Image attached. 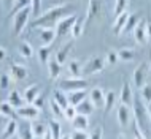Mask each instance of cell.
Masks as SVG:
<instances>
[{
    "label": "cell",
    "mask_w": 151,
    "mask_h": 139,
    "mask_svg": "<svg viewBox=\"0 0 151 139\" xmlns=\"http://www.w3.org/2000/svg\"><path fill=\"white\" fill-rule=\"evenodd\" d=\"M30 14H32V6L29 5V6L22 8V10L14 16V19H13V32H14V35H19L24 30V27H26L27 22H29Z\"/></svg>",
    "instance_id": "obj_4"
},
{
    "label": "cell",
    "mask_w": 151,
    "mask_h": 139,
    "mask_svg": "<svg viewBox=\"0 0 151 139\" xmlns=\"http://www.w3.org/2000/svg\"><path fill=\"white\" fill-rule=\"evenodd\" d=\"M68 103H70V106H80L83 101H86V96H88V92L86 90H78V92H72L68 93Z\"/></svg>",
    "instance_id": "obj_19"
},
{
    "label": "cell",
    "mask_w": 151,
    "mask_h": 139,
    "mask_svg": "<svg viewBox=\"0 0 151 139\" xmlns=\"http://www.w3.org/2000/svg\"><path fill=\"white\" fill-rule=\"evenodd\" d=\"M118 57H119V60H122V62H132V60L137 59V52L134 49L122 48L118 51Z\"/></svg>",
    "instance_id": "obj_27"
},
{
    "label": "cell",
    "mask_w": 151,
    "mask_h": 139,
    "mask_svg": "<svg viewBox=\"0 0 151 139\" xmlns=\"http://www.w3.org/2000/svg\"><path fill=\"white\" fill-rule=\"evenodd\" d=\"M18 52H19V55H21V57H24V59H30V57L34 55V49H32V46L29 43H26V41L19 43Z\"/></svg>",
    "instance_id": "obj_31"
},
{
    "label": "cell",
    "mask_w": 151,
    "mask_h": 139,
    "mask_svg": "<svg viewBox=\"0 0 151 139\" xmlns=\"http://www.w3.org/2000/svg\"><path fill=\"white\" fill-rule=\"evenodd\" d=\"M105 59H107V63L110 65H116L118 62H119V57H118V52L115 51H110L107 55H105Z\"/></svg>",
    "instance_id": "obj_42"
},
{
    "label": "cell",
    "mask_w": 151,
    "mask_h": 139,
    "mask_svg": "<svg viewBox=\"0 0 151 139\" xmlns=\"http://www.w3.org/2000/svg\"><path fill=\"white\" fill-rule=\"evenodd\" d=\"M83 70H84V68L81 67V62H80V60H70V62H68V71H70L72 77H75V79H80Z\"/></svg>",
    "instance_id": "obj_30"
},
{
    "label": "cell",
    "mask_w": 151,
    "mask_h": 139,
    "mask_svg": "<svg viewBox=\"0 0 151 139\" xmlns=\"http://www.w3.org/2000/svg\"><path fill=\"white\" fill-rule=\"evenodd\" d=\"M116 103V93L113 90H108L105 93V114H108L113 109V106Z\"/></svg>",
    "instance_id": "obj_32"
},
{
    "label": "cell",
    "mask_w": 151,
    "mask_h": 139,
    "mask_svg": "<svg viewBox=\"0 0 151 139\" xmlns=\"http://www.w3.org/2000/svg\"><path fill=\"white\" fill-rule=\"evenodd\" d=\"M148 73H150V63L148 62H142L135 68L132 79H134V84H135V87L138 89V90H142V89L146 85V77H148Z\"/></svg>",
    "instance_id": "obj_6"
},
{
    "label": "cell",
    "mask_w": 151,
    "mask_h": 139,
    "mask_svg": "<svg viewBox=\"0 0 151 139\" xmlns=\"http://www.w3.org/2000/svg\"><path fill=\"white\" fill-rule=\"evenodd\" d=\"M72 139H89L91 138V134H88L86 131H75L70 134Z\"/></svg>",
    "instance_id": "obj_44"
},
{
    "label": "cell",
    "mask_w": 151,
    "mask_h": 139,
    "mask_svg": "<svg viewBox=\"0 0 151 139\" xmlns=\"http://www.w3.org/2000/svg\"><path fill=\"white\" fill-rule=\"evenodd\" d=\"M146 109H148V116H150V120H151V103L146 104Z\"/></svg>",
    "instance_id": "obj_50"
},
{
    "label": "cell",
    "mask_w": 151,
    "mask_h": 139,
    "mask_svg": "<svg viewBox=\"0 0 151 139\" xmlns=\"http://www.w3.org/2000/svg\"><path fill=\"white\" fill-rule=\"evenodd\" d=\"M0 112H2L3 117H8L10 120H14L16 116H18L16 109L10 103H8V101H3V103H2V106H0Z\"/></svg>",
    "instance_id": "obj_29"
},
{
    "label": "cell",
    "mask_w": 151,
    "mask_h": 139,
    "mask_svg": "<svg viewBox=\"0 0 151 139\" xmlns=\"http://www.w3.org/2000/svg\"><path fill=\"white\" fill-rule=\"evenodd\" d=\"M18 134H19V139H35L34 130H32V123H29V122H26V123L22 122L19 125Z\"/></svg>",
    "instance_id": "obj_23"
},
{
    "label": "cell",
    "mask_w": 151,
    "mask_h": 139,
    "mask_svg": "<svg viewBox=\"0 0 151 139\" xmlns=\"http://www.w3.org/2000/svg\"><path fill=\"white\" fill-rule=\"evenodd\" d=\"M83 28H84V19L83 18H78L75 22V26L72 28V36L73 38H80L83 35Z\"/></svg>",
    "instance_id": "obj_34"
},
{
    "label": "cell",
    "mask_w": 151,
    "mask_h": 139,
    "mask_svg": "<svg viewBox=\"0 0 151 139\" xmlns=\"http://www.w3.org/2000/svg\"><path fill=\"white\" fill-rule=\"evenodd\" d=\"M72 126L75 128V131H86L88 126H89V118L86 116H76L72 120Z\"/></svg>",
    "instance_id": "obj_22"
},
{
    "label": "cell",
    "mask_w": 151,
    "mask_h": 139,
    "mask_svg": "<svg viewBox=\"0 0 151 139\" xmlns=\"http://www.w3.org/2000/svg\"><path fill=\"white\" fill-rule=\"evenodd\" d=\"M150 68H151V57H150Z\"/></svg>",
    "instance_id": "obj_53"
},
{
    "label": "cell",
    "mask_w": 151,
    "mask_h": 139,
    "mask_svg": "<svg viewBox=\"0 0 151 139\" xmlns=\"http://www.w3.org/2000/svg\"><path fill=\"white\" fill-rule=\"evenodd\" d=\"M10 71H11L10 74L14 81H24L27 77V74H29L27 68L22 67V65H19V63H11L10 65Z\"/></svg>",
    "instance_id": "obj_12"
},
{
    "label": "cell",
    "mask_w": 151,
    "mask_h": 139,
    "mask_svg": "<svg viewBox=\"0 0 151 139\" xmlns=\"http://www.w3.org/2000/svg\"><path fill=\"white\" fill-rule=\"evenodd\" d=\"M146 32H148V38H151V22H148V27H146Z\"/></svg>",
    "instance_id": "obj_49"
},
{
    "label": "cell",
    "mask_w": 151,
    "mask_h": 139,
    "mask_svg": "<svg viewBox=\"0 0 151 139\" xmlns=\"http://www.w3.org/2000/svg\"><path fill=\"white\" fill-rule=\"evenodd\" d=\"M129 18H130V13H129V11H126V13H122L121 16H118V18L115 19L113 30H115L116 35H121L122 33V30H124V27H126V24H127Z\"/></svg>",
    "instance_id": "obj_17"
},
{
    "label": "cell",
    "mask_w": 151,
    "mask_h": 139,
    "mask_svg": "<svg viewBox=\"0 0 151 139\" xmlns=\"http://www.w3.org/2000/svg\"><path fill=\"white\" fill-rule=\"evenodd\" d=\"M60 139H72V136H70V134H62V138H60Z\"/></svg>",
    "instance_id": "obj_52"
},
{
    "label": "cell",
    "mask_w": 151,
    "mask_h": 139,
    "mask_svg": "<svg viewBox=\"0 0 151 139\" xmlns=\"http://www.w3.org/2000/svg\"><path fill=\"white\" fill-rule=\"evenodd\" d=\"M30 6H32V14L35 16V19H38L42 16V2L40 0H32Z\"/></svg>",
    "instance_id": "obj_39"
},
{
    "label": "cell",
    "mask_w": 151,
    "mask_h": 139,
    "mask_svg": "<svg viewBox=\"0 0 151 139\" xmlns=\"http://www.w3.org/2000/svg\"><path fill=\"white\" fill-rule=\"evenodd\" d=\"M76 116H78V112H76V108H75V106H68L67 109H64V117L67 118V120L72 122Z\"/></svg>",
    "instance_id": "obj_40"
},
{
    "label": "cell",
    "mask_w": 151,
    "mask_h": 139,
    "mask_svg": "<svg viewBox=\"0 0 151 139\" xmlns=\"http://www.w3.org/2000/svg\"><path fill=\"white\" fill-rule=\"evenodd\" d=\"M127 6H129V2L127 0H118V2H115V16L118 18V16H121L122 13H126L127 11Z\"/></svg>",
    "instance_id": "obj_36"
},
{
    "label": "cell",
    "mask_w": 151,
    "mask_h": 139,
    "mask_svg": "<svg viewBox=\"0 0 151 139\" xmlns=\"http://www.w3.org/2000/svg\"><path fill=\"white\" fill-rule=\"evenodd\" d=\"M72 44H73L72 41L65 43L64 46L60 48L58 52H56V57H54V59L58 60V62H59L60 65H64V63H65V60H67V55H68V52L72 51Z\"/></svg>",
    "instance_id": "obj_25"
},
{
    "label": "cell",
    "mask_w": 151,
    "mask_h": 139,
    "mask_svg": "<svg viewBox=\"0 0 151 139\" xmlns=\"http://www.w3.org/2000/svg\"><path fill=\"white\" fill-rule=\"evenodd\" d=\"M100 13H102V5H100V2L89 0V2H88V19L100 18Z\"/></svg>",
    "instance_id": "obj_20"
},
{
    "label": "cell",
    "mask_w": 151,
    "mask_h": 139,
    "mask_svg": "<svg viewBox=\"0 0 151 139\" xmlns=\"http://www.w3.org/2000/svg\"><path fill=\"white\" fill-rule=\"evenodd\" d=\"M38 38L43 46H51L52 41L58 38V33L54 28H38Z\"/></svg>",
    "instance_id": "obj_11"
},
{
    "label": "cell",
    "mask_w": 151,
    "mask_h": 139,
    "mask_svg": "<svg viewBox=\"0 0 151 139\" xmlns=\"http://www.w3.org/2000/svg\"><path fill=\"white\" fill-rule=\"evenodd\" d=\"M146 27H148V22H146L145 19H140L137 24V27H135V30H134V38H135V41L138 44H146V41H148Z\"/></svg>",
    "instance_id": "obj_8"
},
{
    "label": "cell",
    "mask_w": 151,
    "mask_h": 139,
    "mask_svg": "<svg viewBox=\"0 0 151 139\" xmlns=\"http://www.w3.org/2000/svg\"><path fill=\"white\" fill-rule=\"evenodd\" d=\"M105 65H107V59H105L104 55H92L91 59L86 62V65H84V70L83 73H86V74H96V73H100L104 71Z\"/></svg>",
    "instance_id": "obj_5"
},
{
    "label": "cell",
    "mask_w": 151,
    "mask_h": 139,
    "mask_svg": "<svg viewBox=\"0 0 151 139\" xmlns=\"http://www.w3.org/2000/svg\"><path fill=\"white\" fill-rule=\"evenodd\" d=\"M40 95V85L38 84H34V85H30V87H27L26 90H24V100H26V103L27 104H34V101L38 98Z\"/></svg>",
    "instance_id": "obj_15"
},
{
    "label": "cell",
    "mask_w": 151,
    "mask_h": 139,
    "mask_svg": "<svg viewBox=\"0 0 151 139\" xmlns=\"http://www.w3.org/2000/svg\"><path fill=\"white\" fill-rule=\"evenodd\" d=\"M43 104H45V95H43V93H40L38 98L34 101V106H35V108H38V109H42Z\"/></svg>",
    "instance_id": "obj_46"
},
{
    "label": "cell",
    "mask_w": 151,
    "mask_h": 139,
    "mask_svg": "<svg viewBox=\"0 0 151 139\" xmlns=\"http://www.w3.org/2000/svg\"><path fill=\"white\" fill-rule=\"evenodd\" d=\"M138 14H130V18H129V21L127 24H126V27H124V33H129V32H134L135 30V27H137V24H138Z\"/></svg>",
    "instance_id": "obj_35"
},
{
    "label": "cell",
    "mask_w": 151,
    "mask_h": 139,
    "mask_svg": "<svg viewBox=\"0 0 151 139\" xmlns=\"http://www.w3.org/2000/svg\"><path fill=\"white\" fill-rule=\"evenodd\" d=\"M76 16L75 14H68L67 18H64L62 21H60L58 26H56V33H58V36H67L68 33H72V28L73 26H75V22H76Z\"/></svg>",
    "instance_id": "obj_7"
},
{
    "label": "cell",
    "mask_w": 151,
    "mask_h": 139,
    "mask_svg": "<svg viewBox=\"0 0 151 139\" xmlns=\"http://www.w3.org/2000/svg\"><path fill=\"white\" fill-rule=\"evenodd\" d=\"M11 79H13V77H11V74L3 73V74H2V85H0V87H2L3 90H5V89H8V87H10V84H11Z\"/></svg>",
    "instance_id": "obj_43"
},
{
    "label": "cell",
    "mask_w": 151,
    "mask_h": 139,
    "mask_svg": "<svg viewBox=\"0 0 151 139\" xmlns=\"http://www.w3.org/2000/svg\"><path fill=\"white\" fill-rule=\"evenodd\" d=\"M94 109H96V106L91 103V100H86L80 106H76V112H78L80 116H86V117L91 116V114L94 112Z\"/></svg>",
    "instance_id": "obj_28"
},
{
    "label": "cell",
    "mask_w": 151,
    "mask_h": 139,
    "mask_svg": "<svg viewBox=\"0 0 151 139\" xmlns=\"http://www.w3.org/2000/svg\"><path fill=\"white\" fill-rule=\"evenodd\" d=\"M68 6H70L68 3H64V5L50 8L46 13H43L38 19H35L30 24V28H52L54 26H58L64 18H67L65 13H67Z\"/></svg>",
    "instance_id": "obj_1"
},
{
    "label": "cell",
    "mask_w": 151,
    "mask_h": 139,
    "mask_svg": "<svg viewBox=\"0 0 151 139\" xmlns=\"http://www.w3.org/2000/svg\"><path fill=\"white\" fill-rule=\"evenodd\" d=\"M50 106H51V111H52V114H54L56 117H62V116H64V109L60 108V106L56 103L54 100L50 101Z\"/></svg>",
    "instance_id": "obj_41"
},
{
    "label": "cell",
    "mask_w": 151,
    "mask_h": 139,
    "mask_svg": "<svg viewBox=\"0 0 151 139\" xmlns=\"http://www.w3.org/2000/svg\"><path fill=\"white\" fill-rule=\"evenodd\" d=\"M43 139H54V138H52V134H51L50 131H48V133H46V136H45Z\"/></svg>",
    "instance_id": "obj_51"
},
{
    "label": "cell",
    "mask_w": 151,
    "mask_h": 139,
    "mask_svg": "<svg viewBox=\"0 0 151 139\" xmlns=\"http://www.w3.org/2000/svg\"><path fill=\"white\" fill-rule=\"evenodd\" d=\"M60 73H62V65H60L56 59H51L50 62H48V76H50V79L56 81L60 76Z\"/></svg>",
    "instance_id": "obj_16"
},
{
    "label": "cell",
    "mask_w": 151,
    "mask_h": 139,
    "mask_svg": "<svg viewBox=\"0 0 151 139\" xmlns=\"http://www.w3.org/2000/svg\"><path fill=\"white\" fill-rule=\"evenodd\" d=\"M18 130H19V125H18V122L16 120H10L6 123V126L3 128V131H2V139H10V138H13L16 133H18Z\"/></svg>",
    "instance_id": "obj_24"
},
{
    "label": "cell",
    "mask_w": 151,
    "mask_h": 139,
    "mask_svg": "<svg viewBox=\"0 0 151 139\" xmlns=\"http://www.w3.org/2000/svg\"><path fill=\"white\" fill-rule=\"evenodd\" d=\"M32 130H34V134H35V139H43L46 136V133L50 131V126L45 122H34L32 123Z\"/></svg>",
    "instance_id": "obj_21"
},
{
    "label": "cell",
    "mask_w": 151,
    "mask_h": 139,
    "mask_svg": "<svg viewBox=\"0 0 151 139\" xmlns=\"http://www.w3.org/2000/svg\"><path fill=\"white\" fill-rule=\"evenodd\" d=\"M51 51H52V46H42L38 49V60L42 63H46L50 62V57H51Z\"/></svg>",
    "instance_id": "obj_33"
},
{
    "label": "cell",
    "mask_w": 151,
    "mask_h": 139,
    "mask_svg": "<svg viewBox=\"0 0 151 139\" xmlns=\"http://www.w3.org/2000/svg\"><path fill=\"white\" fill-rule=\"evenodd\" d=\"M52 100H54L56 103H58L62 109H67L68 106H70V103H68V96L65 95L64 92H60L59 89H58V90L52 92Z\"/></svg>",
    "instance_id": "obj_26"
},
{
    "label": "cell",
    "mask_w": 151,
    "mask_h": 139,
    "mask_svg": "<svg viewBox=\"0 0 151 139\" xmlns=\"http://www.w3.org/2000/svg\"><path fill=\"white\" fill-rule=\"evenodd\" d=\"M89 100H91V103L96 106V108H99L100 104H105V92L99 87H94L92 90L89 92Z\"/></svg>",
    "instance_id": "obj_14"
},
{
    "label": "cell",
    "mask_w": 151,
    "mask_h": 139,
    "mask_svg": "<svg viewBox=\"0 0 151 139\" xmlns=\"http://www.w3.org/2000/svg\"><path fill=\"white\" fill-rule=\"evenodd\" d=\"M134 138H135V139H146V138L143 136V133H142L140 130H138V126H137V125L134 126Z\"/></svg>",
    "instance_id": "obj_47"
},
{
    "label": "cell",
    "mask_w": 151,
    "mask_h": 139,
    "mask_svg": "<svg viewBox=\"0 0 151 139\" xmlns=\"http://www.w3.org/2000/svg\"><path fill=\"white\" fill-rule=\"evenodd\" d=\"M6 101L13 106L14 109H21V108L26 106V100H24V96H21V93H19L18 90H11L10 93H8Z\"/></svg>",
    "instance_id": "obj_13"
},
{
    "label": "cell",
    "mask_w": 151,
    "mask_h": 139,
    "mask_svg": "<svg viewBox=\"0 0 151 139\" xmlns=\"http://www.w3.org/2000/svg\"><path fill=\"white\" fill-rule=\"evenodd\" d=\"M118 122H119V125L124 128V126L129 125L130 122V108L124 104H119V108H118Z\"/></svg>",
    "instance_id": "obj_18"
},
{
    "label": "cell",
    "mask_w": 151,
    "mask_h": 139,
    "mask_svg": "<svg viewBox=\"0 0 151 139\" xmlns=\"http://www.w3.org/2000/svg\"><path fill=\"white\" fill-rule=\"evenodd\" d=\"M59 90L60 92H78V90H84V89L88 87V81L86 79H75V77H68V79H62L59 81L58 84Z\"/></svg>",
    "instance_id": "obj_3"
},
{
    "label": "cell",
    "mask_w": 151,
    "mask_h": 139,
    "mask_svg": "<svg viewBox=\"0 0 151 139\" xmlns=\"http://www.w3.org/2000/svg\"><path fill=\"white\" fill-rule=\"evenodd\" d=\"M16 112H18V117L24 118V120H35L40 116V109L35 108L34 104H26L21 109H16Z\"/></svg>",
    "instance_id": "obj_9"
},
{
    "label": "cell",
    "mask_w": 151,
    "mask_h": 139,
    "mask_svg": "<svg viewBox=\"0 0 151 139\" xmlns=\"http://www.w3.org/2000/svg\"><path fill=\"white\" fill-rule=\"evenodd\" d=\"M102 134H104V128H102V126H97V128L91 133V138L89 139H102Z\"/></svg>",
    "instance_id": "obj_45"
},
{
    "label": "cell",
    "mask_w": 151,
    "mask_h": 139,
    "mask_svg": "<svg viewBox=\"0 0 151 139\" xmlns=\"http://www.w3.org/2000/svg\"><path fill=\"white\" fill-rule=\"evenodd\" d=\"M140 98L145 101L146 104L151 103V84H146L145 87L140 90Z\"/></svg>",
    "instance_id": "obj_38"
},
{
    "label": "cell",
    "mask_w": 151,
    "mask_h": 139,
    "mask_svg": "<svg viewBox=\"0 0 151 139\" xmlns=\"http://www.w3.org/2000/svg\"><path fill=\"white\" fill-rule=\"evenodd\" d=\"M119 100H121V104L127 106V108H132V104H134V93H132V87H130L129 82L122 84L121 93H119Z\"/></svg>",
    "instance_id": "obj_10"
},
{
    "label": "cell",
    "mask_w": 151,
    "mask_h": 139,
    "mask_svg": "<svg viewBox=\"0 0 151 139\" xmlns=\"http://www.w3.org/2000/svg\"><path fill=\"white\" fill-rule=\"evenodd\" d=\"M3 59H6V49L3 46H0V60H3Z\"/></svg>",
    "instance_id": "obj_48"
},
{
    "label": "cell",
    "mask_w": 151,
    "mask_h": 139,
    "mask_svg": "<svg viewBox=\"0 0 151 139\" xmlns=\"http://www.w3.org/2000/svg\"><path fill=\"white\" fill-rule=\"evenodd\" d=\"M132 111L135 114V118H137V126L143 136L148 133V123H150V116H148V109L145 106V101L142 98H134V104H132Z\"/></svg>",
    "instance_id": "obj_2"
},
{
    "label": "cell",
    "mask_w": 151,
    "mask_h": 139,
    "mask_svg": "<svg viewBox=\"0 0 151 139\" xmlns=\"http://www.w3.org/2000/svg\"><path fill=\"white\" fill-rule=\"evenodd\" d=\"M48 126H50V133L52 134V138H54V139H60V138H62V134H60V123H59V122L50 120Z\"/></svg>",
    "instance_id": "obj_37"
}]
</instances>
